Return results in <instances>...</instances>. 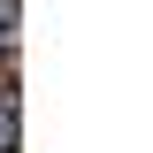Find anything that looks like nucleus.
<instances>
[{"label": "nucleus", "mask_w": 153, "mask_h": 153, "mask_svg": "<svg viewBox=\"0 0 153 153\" xmlns=\"http://www.w3.org/2000/svg\"><path fill=\"white\" fill-rule=\"evenodd\" d=\"M0 153H16V107L0 100Z\"/></svg>", "instance_id": "nucleus-1"}, {"label": "nucleus", "mask_w": 153, "mask_h": 153, "mask_svg": "<svg viewBox=\"0 0 153 153\" xmlns=\"http://www.w3.org/2000/svg\"><path fill=\"white\" fill-rule=\"evenodd\" d=\"M0 23H8V16H0Z\"/></svg>", "instance_id": "nucleus-2"}]
</instances>
